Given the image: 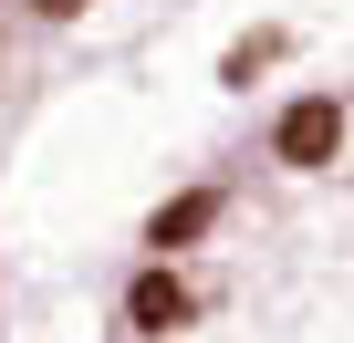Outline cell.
<instances>
[{
    "instance_id": "1",
    "label": "cell",
    "mask_w": 354,
    "mask_h": 343,
    "mask_svg": "<svg viewBox=\"0 0 354 343\" xmlns=\"http://www.w3.org/2000/svg\"><path fill=\"white\" fill-rule=\"evenodd\" d=\"M281 156H292V166H313V156H333V104H323V94L281 115Z\"/></svg>"
},
{
    "instance_id": "2",
    "label": "cell",
    "mask_w": 354,
    "mask_h": 343,
    "mask_svg": "<svg viewBox=\"0 0 354 343\" xmlns=\"http://www.w3.org/2000/svg\"><path fill=\"white\" fill-rule=\"evenodd\" d=\"M125 312H136V333H167V322H177V281H167V271H146Z\"/></svg>"
},
{
    "instance_id": "3",
    "label": "cell",
    "mask_w": 354,
    "mask_h": 343,
    "mask_svg": "<svg viewBox=\"0 0 354 343\" xmlns=\"http://www.w3.org/2000/svg\"><path fill=\"white\" fill-rule=\"evenodd\" d=\"M209 208H219V198H177V208L156 219V250H177V239H198V229H209Z\"/></svg>"
},
{
    "instance_id": "4",
    "label": "cell",
    "mask_w": 354,
    "mask_h": 343,
    "mask_svg": "<svg viewBox=\"0 0 354 343\" xmlns=\"http://www.w3.org/2000/svg\"><path fill=\"white\" fill-rule=\"evenodd\" d=\"M42 11H53V21H73V11H84V0H42Z\"/></svg>"
}]
</instances>
